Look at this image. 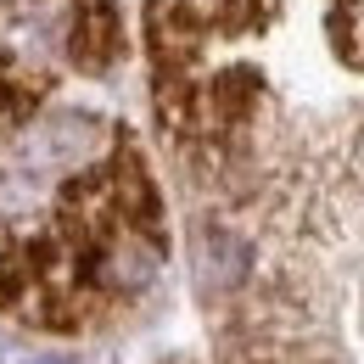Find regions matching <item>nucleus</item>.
<instances>
[{"label": "nucleus", "mask_w": 364, "mask_h": 364, "mask_svg": "<svg viewBox=\"0 0 364 364\" xmlns=\"http://www.w3.org/2000/svg\"><path fill=\"white\" fill-rule=\"evenodd\" d=\"M247 269V247L225 235V230H202V241H196V280L208 286V291H225L235 286Z\"/></svg>", "instance_id": "nucleus-2"}, {"label": "nucleus", "mask_w": 364, "mask_h": 364, "mask_svg": "<svg viewBox=\"0 0 364 364\" xmlns=\"http://www.w3.org/2000/svg\"><path fill=\"white\" fill-rule=\"evenodd\" d=\"M163 264L157 191L124 140L107 168L68 185L46 235L0 230V309L50 331H73L107 303L135 297Z\"/></svg>", "instance_id": "nucleus-1"}, {"label": "nucleus", "mask_w": 364, "mask_h": 364, "mask_svg": "<svg viewBox=\"0 0 364 364\" xmlns=\"http://www.w3.org/2000/svg\"><path fill=\"white\" fill-rule=\"evenodd\" d=\"M157 6H168V11L185 17V23L219 17L225 28H247V23H258V17H264V6H269V0H157Z\"/></svg>", "instance_id": "nucleus-3"}]
</instances>
